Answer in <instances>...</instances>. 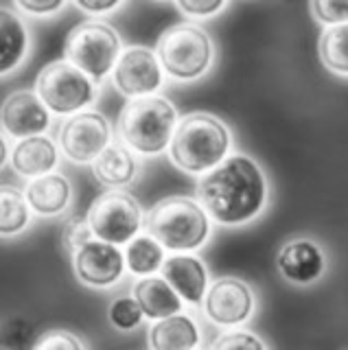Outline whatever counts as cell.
Instances as JSON below:
<instances>
[{
    "label": "cell",
    "mask_w": 348,
    "mask_h": 350,
    "mask_svg": "<svg viewBox=\"0 0 348 350\" xmlns=\"http://www.w3.org/2000/svg\"><path fill=\"white\" fill-rule=\"evenodd\" d=\"M198 202L222 226L250 224L267 204V178L254 158L232 153L198 182Z\"/></svg>",
    "instance_id": "6da1fadb"
},
{
    "label": "cell",
    "mask_w": 348,
    "mask_h": 350,
    "mask_svg": "<svg viewBox=\"0 0 348 350\" xmlns=\"http://www.w3.org/2000/svg\"><path fill=\"white\" fill-rule=\"evenodd\" d=\"M232 138L222 118L209 112H193L178 120L169 158L184 173H206L226 160Z\"/></svg>",
    "instance_id": "7a4b0ae2"
},
{
    "label": "cell",
    "mask_w": 348,
    "mask_h": 350,
    "mask_svg": "<svg viewBox=\"0 0 348 350\" xmlns=\"http://www.w3.org/2000/svg\"><path fill=\"white\" fill-rule=\"evenodd\" d=\"M178 127V112L165 96L147 94L129 98L118 114V136L143 156H158L171 145Z\"/></svg>",
    "instance_id": "3957f363"
},
{
    "label": "cell",
    "mask_w": 348,
    "mask_h": 350,
    "mask_svg": "<svg viewBox=\"0 0 348 350\" xmlns=\"http://www.w3.org/2000/svg\"><path fill=\"white\" fill-rule=\"evenodd\" d=\"M209 217L200 202L173 195L151 208L145 219V230L171 252H193L211 237Z\"/></svg>",
    "instance_id": "277c9868"
},
{
    "label": "cell",
    "mask_w": 348,
    "mask_h": 350,
    "mask_svg": "<svg viewBox=\"0 0 348 350\" xmlns=\"http://www.w3.org/2000/svg\"><path fill=\"white\" fill-rule=\"evenodd\" d=\"M158 57L165 72L176 81H195L211 70L215 44L200 25L180 22L162 31L158 38Z\"/></svg>",
    "instance_id": "5b68a950"
},
{
    "label": "cell",
    "mask_w": 348,
    "mask_h": 350,
    "mask_svg": "<svg viewBox=\"0 0 348 350\" xmlns=\"http://www.w3.org/2000/svg\"><path fill=\"white\" fill-rule=\"evenodd\" d=\"M123 53V42L118 31L103 20H85L72 27L64 42V57L77 68L88 72L99 83Z\"/></svg>",
    "instance_id": "8992f818"
},
{
    "label": "cell",
    "mask_w": 348,
    "mask_h": 350,
    "mask_svg": "<svg viewBox=\"0 0 348 350\" xmlns=\"http://www.w3.org/2000/svg\"><path fill=\"white\" fill-rule=\"evenodd\" d=\"M36 90L53 114L70 116L81 112L96 98V81L72 62L57 59L40 70Z\"/></svg>",
    "instance_id": "52a82bcc"
},
{
    "label": "cell",
    "mask_w": 348,
    "mask_h": 350,
    "mask_svg": "<svg viewBox=\"0 0 348 350\" xmlns=\"http://www.w3.org/2000/svg\"><path fill=\"white\" fill-rule=\"evenodd\" d=\"M88 221L96 239L116 245L129 243L143 228V208L129 193L121 189L107 191L92 202Z\"/></svg>",
    "instance_id": "ba28073f"
},
{
    "label": "cell",
    "mask_w": 348,
    "mask_h": 350,
    "mask_svg": "<svg viewBox=\"0 0 348 350\" xmlns=\"http://www.w3.org/2000/svg\"><path fill=\"white\" fill-rule=\"evenodd\" d=\"M112 129L107 118L99 112H77L70 114L59 129V147L66 158L85 164L94 162L96 156L110 145Z\"/></svg>",
    "instance_id": "9c48e42d"
},
{
    "label": "cell",
    "mask_w": 348,
    "mask_h": 350,
    "mask_svg": "<svg viewBox=\"0 0 348 350\" xmlns=\"http://www.w3.org/2000/svg\"><path fill=\"white\" fill-rule=\"evenodd\" d=\"M112 72L116 90L127 98L156 94L165 77L158 53L147 46H127Z\"/></svg>",
    "instance_id": "30bf717a"
},
{
    "label": "cell",
    "mask_w": 348,
    "mask_h": 350,
    "mask_svg": "<svg viewBox=\"0 0 348 350\" xmlns=\"http://www.w3.org/2000/svg\"><path fill=\"white\" fill-rule=\"evenodd\" d=\"M75 273L83 284H90L96 289L112 287L123 278L127 258L116 243L103 239H90L72 254Z\"/></svg>",
    "instance_id": "8fae6325"
},
{
    "label": "cell",
    "mask_w": 348,
    "mask_h": 350,
    "mask_svg": "<svg viewBox=\"0 0 348 350\" xmlns=\"http://www.w3.org/2000/svg\"><path fill=\"white\" fill-rule=\"evenodd\" d=\"M204 311L217 326H239L247 322L254 313V291L250 289L247 282L239 278H219L204 295Z\"/></svg>",
    "instance_id": "7c38bea8"
},
{
    "label": "cell",
    "mask_w": 348,
    "mask_h": 350,
    "mask_svg": "<svg viewBox=\"0 0 348 350\" xmlns=\"http://www.w3.org/2000/svg\"><path fill=\"white\" fill-rule=\"evenodd\" d=\"M51 127V109L38 90H16L3 101V129L7 136L27 138Z\"/></svg>",
    "instance_id": "4fadbf2b"
},
{
    "label": "cell",
    "mask_w": 348,
    "mask_h": 350,
    "mask_svg": "<svg viewBox=\"0 0 348 350\" xmlns=\"http://www.w3.org/2000/svg\"><path fill=\"white\" fill-rule=\"evenodd\" d=\"M276 267L287 282L307 287L318 282L326 271V254L313 239H291L278 250Z\"/></svg>",
    "instance_id": "5bb4252c"
},
{
    "label": "cell",
    "mask_w": 348,
    "mask_h": 350,
    "mask_svg": "<svg viewBox=\"0 0 348 350\" xmlns=\"http://www.w3.org/2000/svg\"><path fill=\"white\" fill-rule=\"evenodd\" d=\"M162 276L182 295V300H187L189 304L204 302L206 289H209V269L202 258L187 254V252H178L162 262Z\"/></svg>",
    "instance_id": "9a60e30c"
},
{
    "label": "cell",
    "mask_w": 348,
    "mask_h": 350,
    "mask_svg": "<svg viewBox=\"0 0 348 350\" xmlns=\"http://www.w3.org/2000/svg\"><path fill=\"white\" fill-rule=\"evenodd\" d=\"M140 164L127 142H110L92 162V173L107 189H125L138 178Z\"/></svg>",
    "instance_id": "2e32d148"
},
{
    "label": "cell",
    "mask_w": 348,
    "mask_h": 350,
    "mask_svg": "<svg viewBox=\"0 0 348 350\" xmlns=\"http://www.w3.org/2000/svg\"><path fill=\"white\" fill-rule=\"evenodd\" d=\"M25 195L29 200L31 211L36 215L55 217L68 208L72 197V186L66 175L51 171L31 180L25 189Z\"/></svg>",
    "instance_id": "e0dca14e"
},
{
    "label": "cell",
    "mask_w": 348,
    "mask_h": 350,
    "mask_svg": "<svg viewBox=\"0 0 348 350\" xmlns=\"http://www.w3.org/2000/svg\"><path fill=\"white\" fill-rule=\"evenodd\" d=\"M59 153L55 142L42 134L20 138L12 151V167L23 178H38L55 171Z\"/></svg>",
    "instance_id": "ac0fdd59"
},
{
    "label": "cell",
    "mask_w": 348,
    "mask_h": 350,
    "mask_svg": "<svg viewBox=\"0 0 348 350\" xmlns=\"http://www.w3.org/2000/svg\"><path fill=\"white\" fill-rule=\"evenodd\" d=\"M132 295L149 320H162V317L182 311V295L171 287L165 276L160 278L154 273L143 276L134 284Z\"/></svg>",
    "instance_id": "d6986e66"
},
{
    "label": "cell",
    "mask_w": 348,
    "mask_h": 350,
    "mask_svg": "<svg viewBox=\"0 0 348 350\" xmlns=\"http://www.w3.org/2000/svg\"><path fill=\"white\" fill-rule=\"evenodd\" d=\"M149 346L156 350H191L200 346V328L193 317L173 313L154 320L149 328Z\"/></svg>",
    "instance_id": "ffe728a7"
},
{
    "label": "cell",
    "mask_w": 348,
    "mask_h": 350,
    "mask_svg": "<svg viewBox=\"0 0 348 350\" xmlns=\"http://www.w3.org/2000/svg\"><path fill=\"white\" fill-rule=\"evenodd\" d=\"M29 53V31L23 18L12 9L0 11V72L9 75L25 62Z\"/></svg>",
    "instance_id": "44dd1931"
},
{
    "label": "cell",
    "mask_w": 348,
    "mask_h": 350,
    "mask_svg": "<svg viewBox=\"0 0 348 350\" xmlns=\"http://www.w3.org/2000/svg\"><path fill=\"white\" fill-rule=\"evenodd\" d=\"M125 258L132 273H136V276H149V273H156L158 269H162L165 245L151 234H138L127 243Z\"/></svg>",
    "instance_id": "7402d4cb"
},
{
    "label": "cell",
    "mask_w": 348,
    "mask_h": 350,
    "mask_svg": "<svg viewBox=\"0 0 348 350\" xmlns=\"http://www.w3.org/2000/svg\"><path fill=\"white\" fill-rule=\"evenodd\" d=\"M320 59L335 75L348 77V22L326 27L320 36Z\"/></svg>",
    "instance_id": "603a6c76"
},
{
    "label": "cell",
    "mask_w": 348,
    "mask_h": 350,
    "mask_svg": "<svg viewBox=\"0 0 348 350\" xmlns=\"http://www.w3.org/2000/svg\"><path fill=\"white\" fill-rule=\"evenodd\" d=\"M0 204H3V215H0V230L3 234H18L29 226L31 219V206L27 195H23L14 186H3L0 193Z\"/></svg>",
    "instance_id": "cb8c5ba5"
},
{
    "label": "cell",
    "mask_w": 348,
    "mask_h": 350,
    "mask_svg": "<svg viewBox=\"0 0 348 350\" xmlns=\"http://www.w3.org/2000/svg\"><path fill=\"white\" fill-rule=\"evenodd\" d=\"M107 315H110V322L114 328H118V331H134L136 326H140V322H143V309H140V304L136 302V298L132 295V298H118L110 304V311H107Z\"/></svg>",
    "instance_id": "d4e9b609"
},
{
    "label": "cell",
    "mask_w": 348,
    "mask_h": 350,
    "mask_svg": "<svg viewBox=\"0 0 348 350\" xmlns=\"http://www.w3.org/2000/svg\"><path fill=\"white\" fill-rule=\"evenodd\" d=\"M313 18L322 25H342L348 22V0H309Z\"/></svg>",
    "instance_id": "484cf974"
},
{
    "label": "cell",
    "mask_w": 348,
    "mask_h": 350,
    "mask_svg": "<svg viewBox=\"0 0 348 350\" xmlns=\"http://www.w3.org/2000/svg\"><path fill=\"white\" fill-rule=\"evenodd\" d=\"M94 237L92 228H90V221H85L83 217L75 215L70 217L66 226H64V234H62V241H64V247L68 250V254H75L83 243H88V241Z\"/></svg>",
    "instance_id": "4316f807"
},
{
    "label": "cell",
    "mask_w": 348,
    "mask_h": 350,
    "mask_svg": "<svg viewBox=\"0 0 348 350\" xmlns=\"http://www.w3.org/2000/svg\"><path fill=\"white\" fill-rule=\"evenodd\" d=\"M176 5L189 18H213L222 14L228 0H176Z\"/></svg>",
    "instance_id": "83f0119b"
},
{
    "label": "cell",
    "mask_w": 348,
    "mask_h": 350,
    "mask_svg": "<svg viewBox=\"0 0 348 350\" xmlns=\"http://www.w3.org/2000/svg\"><path fill=\"white\" fill-rule=\"evenodd\" d=\"M215 350H224V348H252V350H263L267 348V344L260 337H256L250 331H232L222 335L217 342L213 344Z\"/></svg>",
    "instance_id": "f1b7e54d"
},
{
    "label": "cell",
    "mask_w": 348,
    "mask_h": 350,
    "mask_svg": "<svg viewBox=\"0 0 348 350\" xmlns=\"http://www.w3.org/2000/svg\"><path fill=\"white\" fill-rule=\"evenodd\" d=\"M34 348H40V350H81L83 344L77 337H72L66 331H49L40 339H36Z\"/></svg>",
    "instance_id": "f546056e"
},
{
    "label": "cell",
    "mask_w": 348,
    "mask_h": 350,
    "mask_svg": "<svg viewBox=\"0 0 348 350\" xmlns=\"http://www.w3.org/2000/svg\"><path fill=\"white\" fill-rule=\"evenodd\" d=\"M16 5L29 16L49 18V16L59 14L64 5H66V0H16Z\"/></svg>",
    "instance_id": "4dcf8cb0"
},
{
    "label": "cell",
    "mask_w": 348,
    "mask_h": 350,
    "mask_svg": "<svg viewBox=\"0 0 348 350\" xmlns=\"http://www.w3.org/2000/svg\"><path fill=\"white\" fill-rule=\"evenodd\" d=\"M83 14L88 16H107L123 5V0H72Z\"/></svg>",
    "instance_id": "1f68e13d"
},
{
    "label": "cell",
    "mask_w": 348,
    "mask_h": 350,
    "mask_svg": "<svg viewBox=\"0 0 348 350\" xmlns=\"http://www.w3.org/2000/svg\"><path fill=\"white\" fill-rule=\"evenodd\" d=\"M9 160H12V156H9V142H7V134L3 136V164H7Z\"/></svg>",
    "instance_id": "d6a6232c"
}]
</instances>
